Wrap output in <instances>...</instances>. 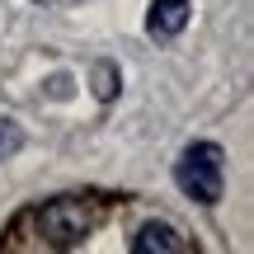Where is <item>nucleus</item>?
<instances>
[{"label": "nucleus", "instance_id": "f257e3e1", "mask_svg": "<svg viewBox=\"0 0 254 254\" xmlns=\"http://www.w3.org/2000/svg\"><path fill=\"white\" fill-rule=\"evenodd\" d=\"M221 179H226V165H221V146H212V141L189 146L174 165V184L202 207H212L221 198Z\"/></svg>", "mask_w": 254, "mask_h": 254}, {"label": "nucleus", "instance_id": "f03ea898", "mask_svg": "<svg viewBox=\"0 0 254 254\" xmlns=\"http://www.w3.org/2000/svg\"><path fill=\"white\" fill-rule=\"evenodd\" d=\"M94 217H99L94 202H85V198H57V202H47V207L38 212V226H43L47 245L66 250V245H80V240L94 231Z\"/></svg>", "mask_w": 254, "mask_h": 254}, {"label": "nucleus", "instance_id": "7ed1b4c3", "mask_svg": "<svg viewBox=\"0 0 254 254\" xmlns=\"http://www.w3.org/2000/svg\"><path fill=\"white\" fill-rule=\"evenodd\" d=\"M132 250L136 254H184V250H189V240H184L170 221H146V226L136 231Z\"/></svg>", "mask_w": 254, "mask_h": 254}, {"label": "nucleus", "instance_id": "20e7f679", "mask_svg": "<svg viewBox=\"0 0 254 254\" xmlns=\"http://www.w3.org/2000/svg\"><path fill=\"white\" fill-rule=\"evenodd\" d=\"M146 24H151L155 38H174L184 24H189V0H155L151 14H146Z\"/></svg>", "mask_w": 254, "mask_h": 254}, {"label": "nucleus", "instance_id": "39448f33", "mask_svg": "<svg viewBox=\"0 0 254 254\" xmlns=\"http://www.w3.org/2000/svg\"><path fill=\"white\" fill-rule=\"evenodd\" d=\"M113 90H118V71H113L109 62H99L94 66V94H99V99H113Z\"/></svg>", "mask_w": 254, "mask_h": 254}, {"label": "nucleus", "instance_id": "423d86ee", "mask_svg": "<svg viewBox=\"0 0 254 254\" xmlns=\"http://www.w3.org/2000/svg\"><path fill=\"white\" fill-rule=\"evenodd\" d=\"M19 141H24V136H19V127H14V123H0V155L19 151Z\"/></svg>", "mask_w": 254, "mask_h": 254}]
</instances>
